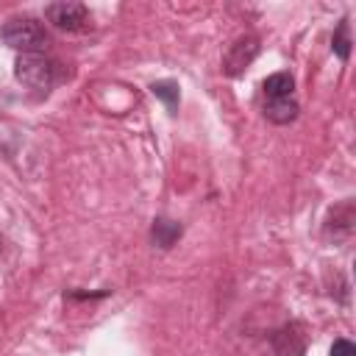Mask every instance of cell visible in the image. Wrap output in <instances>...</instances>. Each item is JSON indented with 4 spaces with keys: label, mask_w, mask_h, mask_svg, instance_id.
I'll list each match as a JSON object with an SVG mask.
<instances>
[{
    "label": "cell",
    "mask_w": 356,
    "mask_h": 356,
    "mask_svg": "<svg viewBox=\"0 0 356 356\" xmlns=\"http://www.w3.org/2000/svg\"><path fill=\"white\" fill-rule=\"evenodd\" d=\"M331 356H356V345H353L350 339L339 337V339H334V345H331Z\"/></svg>",
    "instance_id": "obj_12"
},
{
    "label": "cell",
    "mask_w": 356,
    "mask_h": 356,
    "mask_svg": "<svg viewBox=\"0 0 356 356\" xmlns=\"http://www.w3.org/2000/svg\"><path fill=\"white\" fill-rule=\"evenodd\" d=\"M150 92L167 106V111L170 114H175L178 111V100H181V92H178V83L175 81H156L153 86H150Z\"/></svg>",
    "instance_id": "obj_10"
},
{
    "label": "cell",
    "mask_w": 356,
    "mask_h": 356,
    "mask_svg": "<svg viewBox=\"0 0 356 356\" xmlns=\"http://www.w3.org/2000/svg\"><path fill=\"white\" fill-rule=\"evenodd\" d=\"M44 19L61 33H81V31H89L92 25L89 8L78 0H58L44 6Z\"/></svg>",
    "instance_id": "obj_3"
},
{
    "label": "cell",
    "mask_w": 356,
    "mask_h": 356,
    "mask_svg": "<svg viewBox=\"0 0 356 356\" xmlns=\"http://www.w3.org/2000/svg\"><path fill=\"white\" fill-rule=\"evenodd\" d=\"M261 95L264 97H270V95H295V78L289 72H273V75L264 78Z\"/></svg>",
    "instance_id": "obj_9"
},
{
    "label": "cell",
    "mask_w": 356,
    "mask_h": 356,
    "mask_svg": "<svg viewBox=\"0 0 356 356\" xmlns=\"http://www.w3.org/2000/svg\"><path fill=\"white\" fill-rule=\"evenodd\" d=\"M184 234V225L178 220H170V217H156L153 225H150V242L159 248V250H170Z\"/></svg>",
    "instance_id": "obj_8"
},
{
    "label": "cell",
    "mask_w": 356,
    "mask_h": 356,
    "mask_svg": "<svg viewBox=\"0 0 356 356\" xmlns=\"http://www.w3.org/2000/svg\"><path fill=\"white\" fill-rule=\"evenodd\" d=\"M353 220H356V211H353V200H345L339 206L331 209L328 220H325V236L334 239V242H342L353 234Z\"/></svg>",
    "instance_id": "obj_6"
},
{
    "label": "cell",
    "mask_w": 356,
    "mask_h": 356,
    "mask_svg": "<svg viewBox=\"0 0 356 356\" xmlns=\"http://www.w3.org/2000/svg\"><path fill=\"white\" fill-rule=\"evenodd\" d=\"M270 348L275 356H306V334L300 323H286L270 334Z\"/></svg>",
    "instance_id": "obj_5"
},
{
    "label": "cell",
    "mask_w": 356,
    "mask_h": 356,
    "mask_svg": "<svg viewBox=\"0 0 356 356\" xmlns=\"http://www.w3.org/2000/svg\"><path fill=\"white\" fill-rule=\"evenodd\" d=\"M259 50H261V44H259V36H256V33H242V36H236V39L228 44L225 56H222V72H225L228 78L242 75V72L256 61Z\"/></svg>",
    "instance_id": "obj_4"
},
{
    "label": "cell",
    "mask_w": 356,
    "mask_h": 356,
    "mask_svg": "<svg viewBox=\"0 0 356 356\" xmlns=\"http://www.w3.org/2000/svg\"><path fill=\"white\" fill-rule=\"evenodd\" d=\"M261 111H264V117H267L270 122L286 125V122H292V120L298 117L300 108H298L295 95H270V97H264Z\"/></svg>",
    "instance_id": "obj_7"
},
{
    "label": "cell",
    "mask_w": 356,
    "mask_h": 356,
    "mask_svg": "<svg viewBox=\"0 0 356 356\" xmlns=\"http://www.w3.org/2000/svg\"><path fill=\"white\" fill-rule=\"evenodd\" d=\"M0 39L17 53H44L50 36L44 25L33 17H14L0 28Z\"/></svg>",
    "instance_id": "obj_2"
},
{
    "label": "cell",
    "mask_w": 356,
    "mask_h": 356,
    "mask_svg": "<svg viewBox=\"0 0 356 356\" xmlns=\"http://www.w3.org/2000/svg\"><path fill=\"white\" fill-rule=\"evenodd\" d=\"M331 47H334V53H337L342 61L350 58V25H348V17L339 19V25H337V31H334V39H331Z\"/></svg>",
    "instance_id": "obj_11"
},
{
    "label": "cell",
    "mask_w": 356,
    "mask_h": 356,
    "mask_svg": "<svg viewBox=\"0 0 356 356\" xmlns=\"http://www.w3.org/2000/svg\"><path fill=\"white\" fill-rule=\"evenodd\" d=\"M14 78L36 95H50V89L64 78V67L47 53H19L14 61Z\"/></svg>",
    "instance_id": "obj_1"
},
{
    "label": "cell",
    "mask_w": 356,
    "mask_h": 356,
    "mask_svg": "<svg viewBox=\"0 0 356 356\" xmlns=\"http://www.w3.org/2000/svg\"><path fill=\"white\" fill-rule=\"evenodd\" d=\"M3 248H6V239H3V234H0V253H3Z\"/></svg>",
    "instance_id": "obj_13"
}]
</instances>
